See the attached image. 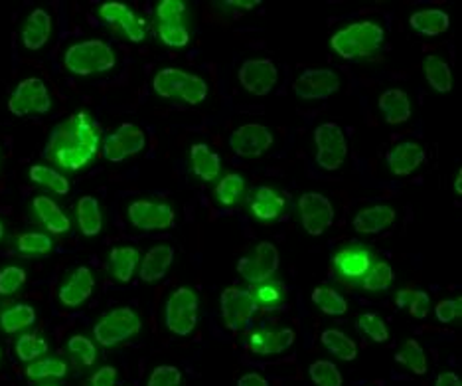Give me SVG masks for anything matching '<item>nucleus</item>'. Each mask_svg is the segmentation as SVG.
Masks as SVG:
<instances>
[{
	"mask_svg": "<svg viewBox=\"0 0 462 386\" xmlns=\"http://www.w3.org/2000/svg\"><path fill=\"white\" fill-rule=\"evenodd\" d=\"M99 127L87 111H77L51 131L46 155L66 170H79L95 159L99 151Z\"/></svg>",
	"mask_w": 462,
	"mask_h": 386,
	"instance_id": "f257e3e1",
	"label": "nucleus"
},
{
	"mask_svg": "<svg viewBox=\"0 0 462 386\" xmlns=\"http://www.w3.org/2000/svg\"><path fill=\"white\" fill-rule=\"evenodd\" d=\"M64 64L76 76L105 74L115 68L117 54L103 40H84V42H76L66 50Z\"/></svg>",
	"mask_w": 462,
	"mask_h": 386,
	"instance_id": "f03ea898",
	"label": "nucleus"
},
{
	"mask_svg": "<svg viewBox=\"0 0 462 386\" xmlns=\"http://www.w3.org/2000/svg\"><path fill=\"white\" fill-rule=\"evenodd\" d=\"M154 94L164 99H182L190 106H200L208 97V84L196 74L180 68H162L152 78Z\"/></svg>",
	"mask_w": 462,
	"mask_h": 386,
	"instance_id": "7ed1b4c3",
	"label": "nucleus"
},
{
	"mask_svg": "<svg viewBox=\"0 0 462 386\" xmlns=\"http://www.w3.org/2000/svg\"><path fill=\"white\" fill-rule=\"evenodd\" d=\"M384 42V28L376 23H356L342 28L331 40V48L342 58L374 54Z\"/></svg>",
	"mask_w": 462,
	"mask_h": 386,
	"instance_id": "20e7f679",
	"label": "nucleus"
},
{
	"mask_svg": "<svg viewBox=\"0 0 462 386\" xmlns=\"http://www.w3.org/2000/svg\"><path fill=\"white\" fill-rule=\"evenodd\" d=\"M198 293L192 288H178L172 291L164 306V323L168 331L178 337H188L198 325Z\"/></svg>",
	"mask_w": 462,
	"mask_h": 386,
	"instance_id": "39448f33",
	"label": "nucleus"
},
{
	"mask_svg": "<svg viewBox=\"0 0 462 386\" xmlns=\"http://www.w3.org/2000/svg\"><path fill=\"white\" fill-rule=\"evenodd\" d=\"M142 327L139 313L131 308H117L111 309L109 313L95 323V341L103 347H117L119 343L129 341L139 335Z\"/></svg>",
	"mask_w": 462,
	"mask_h": 386,
	"instance_id": "423d86ee",
	"label": "nucleus"
},
{
	"mask_svg": "<svg viewBox=\"0 0 462 386\" xmlns=\"http://www.w3.org/2000/svg\"><path fill=\"white\" fill-rule=\"evenodd\" d=\"M51 109V96L48 86L40 78H26L16 84L8 97V111L16 117L44 115Z\"/></svg>",
	"mask_w": 462,
	"mask_h": 386,
	"instance_id": "0eeeda50",
	"label": "nucleus"
},
{
	"mask_svg": "<svg viewBox=\"0 0 462 386\" xmlns=\"http://www.w3.org/2000/svg\"><path fill=\"white\" fill-rule=\"evenodd\" d=\"M316 162L324 170H336L344 165L348 155V143L342 129L334 124H322L314 131Z\"/></svg>",
	"mask_w": 462,
	"mask_h": 386,
	"instance_id": "6e6552de",
	"label": "nucleus"
},
{
	"mask_svg": "<svg viewBox=\"0 0 462 386\" xmlns=\"http://www.w3.org/2000/svg\"><path fill=\"white\" fill-rule=\"evenodd\" d=\"M220 308L225 327L231 331H241L253 319L257 311V299L253 298L251 291L231 286L222 291Z\"/></svg>",
	"mask_w": 462,
	"mask_h": 386,
	"instance_id": "1a4fd4ad",
	"label": "nucleus"
},
{
	"mask_svg": "<svg viewBox=\"0 0 462 386\" xmlns=\"http://www.w3.org/2000/svg\"><path fill=\"white\" fill-rule=\"evenodd\" d=\"M147 147V137L135 124H122L103 141V155L111 162H121L125 159L142 153Z\"/></svg>",
	"mask_w": 462,
	"mask_h": 386,
	"instance_id": "9d476101",
	"label": "nucleus"
},
{
	"mask_svg": "<svg viewBox=\"0 0 462 386\" xmlns=\"http://www.w3.org/2000/svg\"><path fill=\"white\" fill-rule=\"evenodd\" d=\"M127 218L132 226L145 232L168 230L174 225V210L160 200H135L127 208Z\"/></svg>",
	"mask_w": 462,
	"mask_h": 386,
	"instance_id": "9b49d317",
	"label": "nucleus"
},
{
	"mask_svg": "<svg viewBox=\"0 0 462 386\" xmlns=\"http://www.w3.org/2000/svg\"><path fill=\"white\" fill-rule=\"evenodd\" d=\"M299 216L311 236H321L332 225L334 207L321 192H304L299 198Z\"/></svg>",
	"mask_w": 462,
	"mask_h": 386,
	"instance_id": "f8f14e48",
	"label": "nucleus"
},
{
	"mask_svg": "<svg viewBox=\"0 0 462 386\" xmlns=\"http://www.w3.org/2000/svg\"><path fill=\"white\" fill-rule=\"evenodd\" d=\"M279 268V250L271 242H261L253 253L238 262V271L251 283L269 281Z\"/></svg>",
	"mask_w": 462,
	"mask_h": 386,
	"instance_id": "ddd939ff",
	"label": "nucleus"
},
{
	"mask_svg": "<svg viewBox=\"0 0 462 386\" xmlns=\"http://www.w3.org/2000/svg\"><path fill=\"white\" fill-rule=\"evenodd\" d=\"M230 145L233 153H238L243 159H257L271 149L273 133L269 127L259 124L241 125L231 133Z\"/></svg>",
	"mask_w": 462,
	"mask_h": 386,
	"instance_id": "4468645a",
	"label": "nucleus"
},
{
	"mask_svg": "<svg viewBox=\"0 0 462 386\" xmlns=\"http://www.w3.org/2000/svg\"><path fill=\"white\" fill-rule=\"evenodd\" d=\"M338 89H340V78L332 69H306L294 81V94L304 101L331 97Z\"/></svg>",
	"mask_w": 462,
	"mask_h": 386,
	"instance_id": "2eb2a0df",
	"label": "nucleus"
},
{
	"mask_svg": "<svg viewBox=\"0 0 462 386\" xmlns=\"http://www.w3.org/2000/svg\"><path fill=\"white\" fill-rule=\"evenodd\" d=\"M99 16L105 20V23L115 24L131 42H142V40L147 38L145 20L139 18L127 5L109 0V3H103L99 6Z\"/></svg>",
	"mask_w": 462,
	"mask_h": 386,
	"instance_id": "dca6fc26",
	"label": "nucleus"
},
{
	"mask_svg": "<svg viewBox=\"0 0 462 386\" xmlns=\"http://www.w3.org/2000/svg\"><path fill=\"white\" fill-rule=\"evenodd\" d=\"M279 72L269 60H248L240 69L241 86L253 96H267L276 86Z\"/></svg>",
	"mask_w": 462,
	"mask_h": 386,
	"instance_id": "f3484780",
	"label": "nucleus"
},
{
	"mask_svg": "<svg viewBox=\"0 0 462 386\" xmlns=\"http://www.w3.org/2000/svg\"><path fill=\"white\" fill-rule=\"evenodd\" d=\"M94 288H95L94 273H91L89 268L79 266L69 273L64 283H61V288L58 291V299L64 308L76 309L79 306H84V303L91 298Z\"/></svg>",
	"mask_w": 462,
	"mask_h": 386,
	"instance_id": "a211bd4d",
	"label": "nucleus"
},
{
	"mask_svg": "<svg viewBox=\"0 0 462 386\" xmlns=\"http://www.w3.org/2000/svg\"><path fill=\"white\" fill-rule=\"evenodd\" d=\"M174 262V250L168 244H157L140 260L139 278L145 283H159L164 280Z\"/></svg>",
	"mask_w": 462,
	"mask_h": 386,
	"instance_id": "6ab92c4d",
	"label": "nucleus"
},
{
	"mask_svg": "<svg viewBox=\"0 0 462 386\" xmlns=\"http://www.w3.org/2000/svg\"><path fill=\"white\" fill-rule=\"evenodd\" d=\"M20 38H23V44L26 50H32V52L42 50L51 38V16L48 14V10H32L24 20Z\"/></svg>",
	"mask_w": 462,
	"mask_h": 386,
	"instance_id": "aec40b11",
	"label": "nucleus"
},
{
	"mask_svg": "<svg viewBox=\"0 0 462 386\" xmlns=\"http://www.w3.org/2000/svg\"><path fill=\"white\" fill-rule=\"evenodd\" d=\"M425 161V151L419 143H411V141H405V143H399L392 149V153L387 155V165L389 170L397 177H405L415 172Z\"/></svg>",
	"mask_w": 462,
	"mask_h": 386,
	"instance_id": "412c9836",
	"label": "nucleus"
},
{
	"mask_svg": "<svg viewBox=\"0 0 462 386\" xmlns=\"http://www.w3.org/2000/svg\"><path fill=\"white\" fill-rule=\"evenodd\" d=\"M294 343L293 329H275V331H257L249 337V347L253 353L267 357V354H279L291 349Z\"/></svg>",
	"mask_w": 462,
	"mask_h": 386,
	"instance_id": "4be33fe9",
	"label": "nucleus"
},
{
	"mask_svg": "<svg viewBox=\"0 0 462 386\" xmlns=\"http://www.w3.org/2000/svg\"><path fill=\"white\" fill-rule=\"evenodd\" d=\"M109 271L119 283H129L140 266V252L132 246H117L109 252Z\"/></svg>",
	"mask_w": 462,
	"mask_h": 386,
	"instance_id": "5701e85b",
	"label": "nucleus"
},
{
	"mask_svg": "<svg viewBox=\"0 0 462 386\" xmlns=\"http://www.w3.org/2000/svg\"><path fill=\"white\" fill-rule=\"evenodd\" d=\"M395 222V210L387 205H377L359 210L354 218V228L359 234H377Z\"/></svg>",
	"mask_w": 462,
	"mask_h": 386,
	"instance_id": "b1692460",
	"label": "nucleus"
},
{
	"mask_svg": "<svg viewBox=\"0 0 462 386\" xmlns=\"http://www.w3.org/2000/svg\"><path fill=\"white\" fill-rule=\"evenodd\" d=\"M32 208L48 232L66 234L71 228V222L66 212L61 210L58 202L51 200L50 197H36L32 202Z\"/></svg>",
	"mask_w": 462,
	"mask_h": 386,
	"instance_id": "393cba45",
	"label": "nucleus"
},
{
	"mask_svg": "<svg viewBox=\"0 0 462 386\" xmlns=\"http://www.w3.org/2000/svg\"><path fill=\"white\" fill-rule=\"evenodd\" d=\"M190 162H192V170L198 179L210 182L220 177L222 170V159L218 153L205 145V143H196L190 149Z\"/></svg>",
	"mask_w": 462,
	"mask_h": 386,
	"instance_id": "a878e982",
	"label": "nucleus"
},
{
	"mask_svg": "<svg viewBox=\"0 0 462 386\" xmlns=\"http://www.w3.org/2000/svg\"><path fill=\"white\" fill-rule=\"evenodd\" d=\"M379 109L384 111L389 125H402L411 117V99L403 89H387L379 97Z\"/></svg>",
	"mask_w": 462,
	"mask_h": 386,
	"instance_id": "bb28decb",
	"label": "nucleus"
},
{
	"mask_svg": "<svg viewBox=\"0 0 462 386\" xmlns=\"http://www.w3.org/2000/svg\"><path fill=\"white\" fill-rule=\"evenodd\" d=\"M76 218L81 234L94 238L103 230V212L95 197H81L76 205Z\"/></svg>",
	"mask_w": 462,
	"mask_h": 386,
	"instance_id": "cd10ccee",
	"label": "nucleus"
},
{
	"mask_svg": "<svg viewBox=\"0 0 462 386\" xmlns=\"http://www.w3.org/2000/svg\"><path fill=\"white\" fill-rule=\"evenodd\" d=\"M36 323V309L28 303H16L0 313V329L8 335H14L32 327Z\"/></svg>",
	"mask_w": 462,
	"mask_h": 386,
	"instance_id": "c85d7f7f",
	"label": "nucleus"
},
{
	"mask_svg": "<svg viewBox=\"0 0 462 386\" xmlns=\"http://www.w3.org/2000/svg\"><path fill=\"white\" fill-rule=\"evenodd\" d=\"M411 28L417 30L423 36H437L443 34L450 26L448 14L443 10H419V13L411 14L409 18Z\"/></svg>",
	"mask_w": 462,
	"mask_h": 386,
	"instance_id": "c756f323",
	"label": "nucleus"
},
{
	"mask_svg": "<svg viewBox=\"0 0 462 386\" xmlns=\"http://www.w3.org/2000/svg\"><path fill=\"white\" fill-rule=\"evenodd\" d=\"M423 74L437 94H448L453 89V74L443 58L427 56L423 60Z\"/></svg>",
	"mask_w": 462,
	"mask_h": 386,
	"instance_id": "7c9ffc66",
	"label": "nucleus"
},
{
	"mask_svg": "<svg viewBox=\"0 0 462 386\" xmlns=\"http://www.w3.org/2000/svg\"><path fill=\"white\" fill-rule=\"evenodd\" d=\"M324 349L340 361H354L358 357V345L340 329H326L321 337Z\"/></svg>",
	"mask_w": 462,
	"mask_h": 386,
	"instance_id": "2f4dec72",
	"label": "nucleus"
},
{
	"mask_svg": "<svg viewBox=\"0 0 462 386\" xmlns=\"http://www.w3.org/2000/svg\"><path fill=\"white\" fill-rule=\"evenodd\" d=\"M28 177L32 182L40 187H46L56 195H68L69 192V180L66 179V175L50 165H32L28 170Z\"/></svg>",
	"mask_w": 462,
	"mask_h": 386,
	"instance_id": "473e14b6",
	"label": "nucleus"
},
{
	"mask_svg": "<svg viewBox=\"0 0 462 386\" xmlns=\"http://www.w3.org/2000/svg\"><path fill=\"white\" fill-rule=\"evenodd\" d=\"M285 207V200L276 195L275 190L261 187L255 192V200L251 205L253 215L259 220H273L281 215V210Z\"/></svg>",
	"mask_w": 462,
	"mask_h": 386,
	"instance_id": "72a5a7b5",
	"label": "nucleus"
},
{
	"mask_svg": "<svg viewBox=\"0 0 462 386\" xmlns=\"http://www.w3.org/2000/svg\"><path fill=\"white\" fill-rule=\"evenodd\" d=\"M68 374V364L56 357H42L38 361L28 363L26 377L30 381H50V379H64Z\"/></svg>",
	"mask_w": 462,
	"mask_h": 386,
	"instance_id": "f704fd0d",
	"label": "nucleus"
},
{
	"mask_svg": "<svg viewBox=\"0 0 462 386\" xmlns=\"http://www.w3.org/2000/svg\"><path fill=\"white\" fill-rule=\"evenodd\" d=\"M395 361L399 364H403L405 369H409L411 372H415V374H425L427 367H429L427 354H425L423 347H421V345L415 339H407L402 345V349H399L397 354H395Z\"/></svg>",
	"mask_w": 462,
	"mask_h": 386,
	"instance_id": "c9c22d12",
	"label": "nucleus"
},
{
	"mask_svg": "<svg viewBox=\"0 0 462 386\" xmlns=\"http://www.w3.org/2000/svg\"><path fill=\"white\" fill-rule=\"evenodd\" d=\"M14 351L23 363H32V361L42 359L48 353V341L44 337H40V335L24 333L16 339Z\"/></svg>",
	"mask_w": 462,
	"mask_h": 386,
	"instance_id": "e433bc0d",
	"label": "nucleus"
},
{
	"mask_svg": "<svg viewBox=\"0 0 462 386\" xmlns=\"http://www.w3.org/2000/svg\"><path fill=\"white\" fill-rule=\"evenodd\" d=\"M16 248L26 256H44L54 248V242L44 232H24L16 238Z\"/></svg>",
	"mask_w": 462,
	"mask_h": 386,
	"instance_id": "4c0bfd02",
	"label": "nucleus"
},
{
	"mask_svg": "<svg viewBox=\"0 0 462 386\" xmlns=\"http://www.w3.org/2000/svg\"><path fill=\"white\" fill-rule=\"evenodd\" d=\"M395 303L399 308H405L409 309V313L413 315V317L417 319H423L429 315V309H430V299L427 296V291H421V290H402L397 291L395 296Z\"/></svg>",
	"mask_w": 462,
	"mask_h": 386,
	"instance_id": "58836bf2",
	"label": "nucleus"
},
{
	"mask_svg": "<svg viewBox=\"0 0 462 386\" xmlns=\"http://www.w3.org/2000/svg\"><path fill=\"white\" fill-rule=\"evenodd\" d=\"M336 266L340 270L344 276H362L366 273V270L369 268V260H367V253L362 250H344L336 256Z\"/></svg>",
	"mask_w": 462,
	"mask_h": 386,
	"instance_id": "ea45409f",
	"label": "nucleus"
},
{
	"mask_svg": "<svg viewBox=\"0 0 462 386\" xmlns=\"http://www.w3.org/2000/svg\"><path fill=\"white\" fill-rule=\"evenodd\" d=\"M243 188H245L243 177L231 172V175H225L218 182V187H215V198H218L222 207H233L243 195Z\"/></svg>",
	"mask_w": 462,
	"mask_h": 386,
	"instance_id": "a19ab883",
	"label": "nucleus"
},
{
	"mask_svg": "<svg viewBox=\"0 0 462 386\" xmlns=\"http://www.w3.org/2000/svg\"><path fill=\"white\" fill-rule=\"evenodd\" d=\"M313 301L316 303V308H321V311L326 315H334V317L348 311V301L332 288H316L313 291Z\"/></svg>",
	"mask_w": 462,
	"mask_h": 386,
	"instance_id": "79ce46f5",
	"label": "nucleus"
},
{
	"mask_svg": "<svg viewBox=\"0 0 462 386\" xmlns=\"http://www.w3.org/2000/svg\"><path fill=\"white\" fill-rule=\"evenodd\" d=\"M308 374H311V381L316 386H342L344 379L340 369L332 364L331 361H316L311 364L308 369Z\"/></svg>",
	"mask_w": 462,
	"mask_h": 386,
	"instance_id": "37998d69",
	"label": "nucleus"
},
{
	"mask_svg": "<svg viewBox=\"0 0 462 386\" xmlns=\"http://www.w3.org/2000/svg\"><path fill=\"white\" fill-rule=\"evenodd\" d=\"M394 271L387 262H377L364 273V288L369 291H384L392 286Z\"/></svg>",
	"mask_w": 462,
	"mask_h": 386,
	"instance_id": "c03bdc74",
	"label": "nucleus"
},
{
	"mask_svg": "<svg viewBox=\"0 0 462 386\" xmlns=\"http://www.w3.org/2000/svg\"><path fill=\"white\" fill-rule=\"evenodd\" d=\"M26 283V271L20 266L0 268V296L10 298L23 290Z\"/></svg>",
	"mask_w": 462,
	"mask_h": 386,
	"instance_id": "a18cd8bd",
	"label": "nucleus"
},
{
	"mask_svg": "<svg viewBox=\"0 0 462 386\" xmlns=\"http://www.w3.org/2000/svg\"><path fill=\"white\" fill-rule=\"evenodd\" d=\"M68 351L77 357L81 363L86 364V367H91V364H95L97 361V347L95 343L87 339L86 335H74L68 341Z\"/></svg>",
	"mask_w": 462,
	"mask_h": 386,
	"instance_id": "49530a36",
	"label": "nucleus"
},
{
	"mask_svg": "<svg viewBox=\"0 0 462 386\" xmlns=\"http://www.w3.org/2000/svg\"><path fill=\"white\" fill-rule=\"evenodd\" d=\"M359 329H362L374 343H385L389 339V329L382 317L374 313H364L358 319Z\"/></svg>",
	"mask_w": 462,
	"mask_h": 386,
	"instance_id": "de8ad7c7",
	"label": "nucleus"
},
{
	"mask_svg": "<svg viewBox=\"0 0 462 386\" xmlns=\"http://www.w3.org/2000/svg\"><path fill=\"white\" fill-rule=\"evenodd\" d=\"M159 36L167 46L170 48H184L190 42V32L184 23H174V24H160L159 26Z\"/></svg>",
	"mask_w": 462,
	"mask_h": 386,
	"instance_id": "09e8293b",
	"label": "nucleus"
},
{
	"mask_svg": "<svg viewBox=\"0 0 462 386\" xmlns=\"http://www.w3.org/2000/svg\"><path fill=\"white\" fill-rule=\"evenodd\" d=\"M184 14H186V3L184 0H160L157 5V16L160 24L182 23Z\"/></svg>",
	"mask_w": 462,
	"mask_h": 386,
	"instance_id": "8fccbe9b",
	"label": "nucleus"
},
{
	"mask_svg": "<svg viewBox=\"0 0 462 386\" xmlns=\"http://www.w3.org/2000/svg\"><path fill=\"white\" fill-rule=\"evenodd\" d=\"M147 386H182V372L172 364H160L150 372Z\"/></svg>",
	"mask_w": 462,
	"mask_h": 386,
	"instance_id": "3c124183",
	"label": "nucleus"
},
{
	"mask_svg": "<svg viewBox=\"0 0 462 386\" xmlns=\"http://www.w3.org/2000/svg\"><path fill=\"white\" fill-rule=\"evenodd\" d=\"M437 319L440 323H453L455 319H460V313H462V299H445V301H439L437 308Z\"/></svg>",
	"mask_w": 462,
	"mask_h": 386,
	"instance_id": "603ef678",
	"label": "nucleus"
},
{
	"mask_svg": "<svg viewBox=\"0 0 462 386\" xmlns=\"http://www.w3.org/2000/svg\"><path fill=\"white\" fill-rule=\"evenodd\" d=\"M117 384V369L115 367H101L94 377H91L89 386H115Z\"/></svg>",
	"mask_w": 462,
	"mask_h": 386,
	"instance_id": "864d4df0",
	"label": "nucleus"
},
{
	"mask_svg": "<svg viewBox=\"0 0 462 386\" xmlns=\"http://www.w3.org/2000/svg\"><path fill=\"white\" fill-rule=\"evenodd\" d=\"M257 298H259L263 303H269V306H273V303L281 299V291L276 286H271V283L267 286L265 283V286H261L259 291H257Z\"/></svg>",
	"mask_w": 462,
	"mask_h": 386,
	"instance_id": "5fc2aeb1",
	"label": "nucleus"
},
{
	"mask_svg": "<svg viewBox=\"0 0 462 386\" xmlns=\"http://www.w3.org/2000/svg\"><path fill=\"white\" fill-rule=\"evenodd\" d=\"M435 386H462V381L458 379V374L455 372H440L437 381H435Z\"/></svg>",
	"mask_w": 462,
	"mask_h": 386,
	"instance_id": "6e6d98bb",
	"label": "nucleus"
},
{
	"mask_svg": "<svg viewBox=\"0 0 462 386\" xmlns=\"http://www.w3.org/2000/svg\"><path fill=\"white\" fill-rule=\"evenodd\" d=\"M238 386H269V384H267V381L261 377V374L248 372V374H243V377L240 379Z\"/></svg>",
	"mask_w": 462,
	"mask_h": 386,
	"instance_id": "4d7b16f0",
	"label": "nucleus"
},
{
	"mask_svg": "<svg viewBox=\"0 0 462 386\" xmlns=\"http://www.w3.org/2000/svg\"><path fill=\"white\" fill-rule=\"evenodd\" d=\"M225 5H230V6H235V8H245V10H251V8H255V6H259V0H248V3H241V0H228V3Z\"/></svg>",
	"mask_w": 462,
	"mask_h": 386,
	"instance_id": "13d9d810",
	"label": "nucleus"
},
{
	"mask_svg": "<svg viewBox=\"0 0 462 386\" xmlns=\"http://www.w3.org/2000/svg\"><path fill=\"white\" fill-rule=\"evenodd\" d=\"M455 192H457L458 197L462 195V172H460V170H458V175H457V179H455Z\"/></svg>",
	"mask_w": 462,
	"mask_h": 386,
	"instance_id": "bf43d9fd",
	"label": "nucleus"
},
{
	"mask_svg": "<svg viewBox=\"0 0 462 386\" xmlns=\"http://www.w3.org/2000/svg\"><path fill=\"white\" fill-rule=\"evenodd\" d=\"M5 232H6V228H5V222L0 220V242H3V238H5Z\"/></svg>",
	"mask_w": 462,
	"mask_h": 386,
	"instance_id": "052dcab7",
	"label": "nucleus"
},
{
	"mask_svg": "<svg viewBox=\"0 0 462 386\" xmlns=\"http://www.w3.org/2000/svg\"><path fill=\"white\" fill-rule=\"evenodd\" d=\"M0 361H3V347H0Z\"/></svg>",
	"mask_w": 462,
	"mask_h": 386,
	"instance_id": "680f3d73",
	"label": "nucleus"
},
{
	"mask_svg": "<svg viewBox=\"0 0 462 386\" xmlns=\"http://www.w3.org/2000/svg\"><path fill=\"white\" fill-rule=\"evenodd\" d=\"M42 386H58V384H42Z\"/></svg>",
	"mask_w": 462,
	"mask_h": 386,
	"instance_id": "e2e57ef3",
	"label": "nucleus"
},
{
	"mask_svg": "<svg viewBox=\"0 0 462 386\" xmlns=\"http://www.w3.org/2000/svg\"><path fill=\"white\" fill-rule=\"evenodd\" d=\"M0 157H3V149H0Z\"/></svg>",
	"mask_w": 462,
	"mask_h": 386,
	"instance_id": "0e129e2a",
	"label": "nucleus"
}]
</instances>
